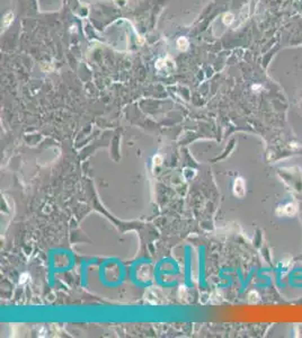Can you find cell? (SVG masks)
<instances>
[{
	"instance_id": "6da1fadb",
	"label": "cell",
	"mask_w": 302,
	"mask_h": 338,
	"mask_svg": "<svg viewBox=\"0 0 302 338\" xmlns=\"http://www.w3.org/2000/svg\"><path fill=\"white\" fill-rule=\"evenodd\" d=\"M233 190H235V194L238 195V196H242L244 195V181H242L241 178L236 179Z\"/></svg>"
},
{
	"instance_id": "7a4b0ae2",
	"label": "cell",
	"mask_w": 302,
	"mask_h": 338,
	"mask_svg": "<svg viewBox=\"0 0 302 338\" xmlns=\"http://www.w3.org/2000/svg\"><path fill=\"white\" fill-rule=\"evenodd\" d=\"M177 45H178V49H179L181 51H185L186 49H187V46H188V42H187V40H186L185 37H181V38H178V41H177Z\"/></svg>"
},
{
	"instance_id": "3957f363",
	"label": "cell",
	"mask_w": 302,
	"mask_h": 338,
	"mask_svg": "<svg viewBox=\"0 0 302 338\" xmlns=\"http://www.w3.org/2000/svg\"><path fill=\"white\" fill-rule=\"evenodd\" d=\"M13 20V14L11 13H9V14H7L5 16V18H4V26L5 27H7L8 25H9V23Z\"/></svg>"
},
{
	"instance_id": "277c9868",
	"label": "cell",
	"mask_w": 302,
	"mask_h": 338,
	"mask_svg": "<svg viewBox=\"0 0 302 338\" xmlns=\"http://www.w3.org/2000/svg\"><path fill=\"white\" fill-rule=\"evenodd\" d=\"M233 20V16L231 14H227L224 15V18H223V22H224V24L226 25H229V24L231 23Z\"/></svg>"
},
{
	"instance_id": "5b68a950",
	"label": "cell",
	"mask_w": 302,
	"mask_h": 338,
	"mask_svg": "<svg viewBox=\"0 0 302 338\" xmlns=\"http://www.w3.org/2000/svg\"><path fill=\"white\" fill-rule=\"evenodd\" d=\"M154 163H157V165H160V163H161V161H163V158L160 157V156H156V157L154 158Z\"/></svg>"
}]
</instances>
